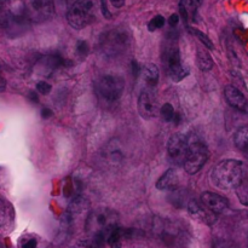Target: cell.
Segmentation results:
<instances>
[{
	"label": "cell",
	"mask_w": 248,
	"mask_h": 248,
	"mask_svg": "<svg viewBox=\"0 0 248 248\" xmlns=\"http://www.w3.org/2000/svg\"><path fill=\"white\" fill-rule=\"evenodd\" d=\"M212 183L222 190L236 189L244 179V166L239 160H223L216 165L211 173Z\"/></svg>",
	"instance_id": "obj_1"
},
{
	"label": "cell",
	"mask_w": 248,
	"mask_h": 248,
	"mask_svg": "<svg viewBox=\"0 0 248 248\" xmlns=\"http://www.w3.org/2000/svg\"><path fill=\"white\" fill-rule=\"evenodd\" d=\"M119 216L115 211L107 207H99L90 212L85 223V230L89 236L103 237L107 242L109 232L118 227Z\"/></svg>",
	"instance_id": "obj_2"
},
{
	"label": "cell",
	"mask_w": 248,
	"mask_h": 248,
	"mask_svg": "<svg viewBox=\"0 0 248 248\" xmlns=\"http://www.w3.org/2000/svg\"><path fill=\"white\" fill-rule=\"evenodd\" d=\"M97 0H77L67 14L68 23L74 29H84L96 19Z\"/></svg>",
	"instance_id": "obj_3"
},
{
	"label": "cell",
	"mask_w": 248,
	"mask_h": 248,
	"mask_svg": "<svg viewBox=\"0 0 248 248\" xmlns=\"http://www.w3.org/2000/svg\"><path fill=\"white\" fill-rule=\"evenodd\" d=\"M130 45V34L124 28H113L101 38V50L108 57H116L125 52Z\"/></svg>",
	"instance_id": "obj_4"
},
{
	"label": "cell",
	"mask_w": 248,
	"mask_h": 248,
	"mask_svg": "<svg viewBox=\"0 0 248 248\" xmlns=\"http://www.w3.org/2000/svg\"><path fill=\"white\" fill-rule=\"evenodd\" d=\"M208 160V149L196 136L189 137V150L184 161V170L189 174H195L200 171Z\"/></svg>",
	"instance_id": "obj_5"
},
{
	"label": "cell",
	"mask_w": 248,
	"mask_h": 248,
	"mask_svg": "<svg viewBox=\"0 0 248 248\" xmlns=\"http://www.w3.org/2000/svg\"><path fill=\"white\" fill-rule=\"evenodd\" d=\"M162 62H164L165 70L167 75L174 81H181L188 75V68L184 67L182 62L181 51L176 44H171L167 46L162 55Z\"/></svg>",
	"instance_id": "obj_6"
},
{
	"label": "cell",
	"mask_w": 248,
	"mask_h": 248,
	"mask_svg": "<svg viewBox=\"0 0 248 248\" xmlns=\"http://www.w3.org/2000/svg\"><path fill=\"white\" fill-rule=\"evenodd\" d=\"M23 12L33 23H43L53 16L55 4L53 0H24Z\"/></svg>",
	"instance_id": "obj_7"
},
{
	"label": "cell",
	"mask_w": 248,
	"mask_h": 248,
	"mask_svg": "<svg viewBox=\"0 0 248 248\" xmlns=\"http://www.w3.org/2000/svg\"><path fill=\"white\" fill-rule=\"evenodd\" d=\"M97 92L107 102H115L123 96L125 80L119 75H104L97 81Z\"/></svg>",
	"instance_id": "obj_8"
},
{
	"label": "cell",
	"mask_w": 248,
	"mask_h": 248,
	"mask_svg": "<svg viewBox=\"0 0 248 248\" xmlns=\"http://www.w3.org/2000/svg\"><path fill=\"white\" fill-rule=\"evenodd\" d=\"M189 150V137L182 135V133H176L172 136L167 143V153L169 157L172 162L177 165L184 164L188 155Z\"/></svg>",
	"instance_id": "obj_9"
},
{
	"label": "cell",
	"mask_w": 248,
	"mask_h": 248,
	"mask_svg": "<svg viewBox=\"0 0 248 248\" xmlns=\"http://www.w3.org/2000/svg\"><path fill=\"white\" fill-rule=\"evenodd\" d=\"M138 113L143 119H154L159 115L160 109L156 98L150 90H143L138 97Z\"/></svg>",
	"instance_id": "obj_10"
},
{
	"label": "cell",
	"mask_w": 248,
	"mask_h": 248,
	"mask_svg": "<svg viewBox=\"0 0 248 248\" xmlns=\"http://www.w3.org/2000/svg\"><path fill=\"white\" fill-rule=\"evenodd\" d=\"M200 202L216 216L225 212L228 210V206H229L227 199L223 198L219 194L211 193V191H206L201 195Z\"/></svg>",
	"instance_id": "obj_11"
},
{
	"label": "cell",
	"mask_w": 248,
	"mask_h": 248,
	"mask_svg": "<svg viewBox=\"0 0 248 248\" xmlns=\"http://www.w3.org/2000/svg\"><path fill=\"white\" fill-rule=\"evenodd\" d=\"M65 61L61 58L60 56H45L40 58L36 63V73H39L43 77H48L52 74L57 68L64 65Z\"/></svg>",
	"instance_id": "obj_12"
},
{
	"label": "cell",
	"mask_w": 248,
	"mask_h": 248,
	"mask_svg": "<svg viewBox=\"0 0 248 248\" xmlns=\"http://www.w3.org/2000/svg\"><path fill=\"white\" fill-rule=\"evenodd\" d=\"M188 211L194 218L203 223H207V224H213L217 220V216L208 211L200 201L191 200L188 205Z\"/></svg>",
	"instance_id": "obj_13"
},
{
	"label": "cell",
	"mask_w": 248,
	"mask_h": 248,
	"mask_svg": "<svg viewBox=\"0 0 248 248\" xmlns=\"http://www.w3.org/2000/svg\"><path fill=\"white\" fill-rule=\"evenodd\" d=\"M224 96L225 99H227L228 103L232 107V108L237 109L240 111H246L247 110V99L246 97L244 96L241 91L239 89H236L235 86H229L225 87L224 90Z\"/></svg>",
	"instance_id": "obj_14"
},
{
	"label": "cell",
	"mask_w": 248,
	"mask_h": 248,
	"mask_svg": "<svg viewBox=\"0 0 248 248\" xmlns=\"http://www.w3.org/2000/svg\"><path fill=\"white\" fill-rule=\"evenodd\" d=\"M140 73H142L143 82H144L145 87H147L145 90L154 89L160 79L159 68L155 64H147L144 68L140 69Z\"/></svg>",
	"instance_id": "obj_15"
},
{
	"label": "cell",
	"mask_w": 248,
	"mask_h": 248,
	"mask_svg": "<svg viewBox=\"0 0 248 248\" xmlns=\"http://www.w3.org/2000/svg\"><path fill=\"white\" fill-rule=\"evenodd\" d=\"M178 186V174L174 169H170L160 177L156 183L159 190H174Z\"/></svg>",
	"instance_id": "obj_16"
},
{
	"label": "cell",
	"mask_w": 248,
	"mask_h": 248,
	"mask_svg": "<svg viewBox=\"0 0 248 248\" xmlns=\"http://www.w3.org/2000/svg\"><path fill=\"white\" fill-rule=\"evenodd\" d=\"M234 143L237 149L248 156V125L242 126L234 136Z\"/></svg>",
	"instance_id": "obj_17"
},
{
	"label": "cell",
	"mask_w": 248,
	"mask_h": 248,
	"mask_svg": "<svg viewBox=\"0 0 248 248\" xmlns=\"http://www.w3.org/2000/svg\"><path fill=\"white\" fill-rule=\"evenodd\" d=\"M104 154H106V159L108 160L109 164L111 165L120 164V162L124 160L123 152H121L120 147H119L116 142L110 143V144L107 147V150Z\"/></svg>",
	"instance_id": "obj_18"
},
{
	"label": "cell",
	"mask_w": 248,
	"mask_h": 248,
	"mask_svg": "<svg viewBox=\"0 0 248 248\" xmlns=\"http://www.w3.org/2000/svg\"><path fill=\"white\" fill-rule=\"evenodd\" d=\"M125 236L126 230L116 227L114 228V229L109 232L108 236H107V244H108L111 248H121Z\"/></svg>",
	"instance_id": "obj_19"
},
{
	"label": "cell",
	"mask_w": 248,
	"mask_h": 248,
	"mask_svg": "<svg viewBox=\"0 0 248 248\" xmlns=\"http://www.w3.org/2000/svg\"><path fill=\"white\" fill-rule=\"evenodd\" d=\"M89 208V202L85 198L79 196V198L75 199L69 206V211H68V216L70 217V219H73L74 217H79L82 212Z\"/></svg>",
	"instance_id": "obj_20"
},
{
	"label": "cell",
	"mask_w": 248,
	"mask_h": 248,
	"mask_svg": "<svg viewBox=\"0 0 248 248\" xmlns=\"http://www.w3.org/2000/svg\"><path fill=\"white\" fill-rule=\"evenodd\" d=\"M12 17L11 5L9 0H0V28L9 26Z\"/></svg>",
	"instance_id": "obj_21"
},
{
	"label": "cell",
	"mask_w": 248,
	"mask_h": 248,
	"mask_svg": "<svg viewBox=\"0 0 248 248\" xmlns=\"http://www.w3.org/2000/svg\"><path fill=\"white\" fill-rule=\"evenodd\" d=\"M196 62H198L199 68L203 72L211 70L213 67V60L210 56V53L206 52L205 50H199L196 53Z\"/></svg>",
	"instance_id": "obj_22"
},
{
	"label": "cell",
	"mask_w": 248,
	"mask_h": 248,
	"mask_svg": "<svg viewBox=\"0 0 248 248\" xmlns=\"http://www.w3.org/2000/svg\"><path fill=\"white\" fill-rule=\"evenodd\" d=\"M106 240L99 236H89L84 240H80L75 248H103Z\"/></svg>",
	"instance_id": "obj_23"
},
{
	"label": "cell",
	"mask_w": 248,
	"mask_h": 248,
	"mask_svg": "<svg viewBox=\"0 0 248 248\" xmlns=\"http://www.w3.org/2000/svg\"><path fill=\"white\" fill-rule=\"evenodd\" d=\"M236 195L242 205L248 206V177L247 178L242 179L241 183L237 186Z\"/></svg>",
	"instance_id": "obj_24"
},
{
	"label": "cell",
	"mask_w": 248,
	"mask_h": 248,
	"mask_svg": "<svg viewBox=\"0 0 248 248\" xmlns=\"http://www.w3.org/2000/svg\"><path fill=\"white\" fill-rule=\"evenodd\" d=\"M11 220V210L2 199H0V228H4Z\"/></svg>",
	"instance_id": "obj_25"
},
{
	"label": "cell",
	"mask_w": 248,
	"mask_h": 248,
	"mask_svg": "<svg viewBox=\"0 0 248 248\" xmlns=\"http://www.w3.org/2000/svg\"><path fill=\"white\" fill-rule=\"evenodd\" d=\"M160 115H161L162 120L166 121V123H170V121H173L174 115H176V111H174V108L172 107V104L165 103L164 106L160 109Z\"/></svg>",
	"instance_id": "obj_26"
},
{
	"label": "cell",
	"mask_w": 248,
	"mask_h": 248,
	"mask_svg": "<svg viewBox=\"0 0 248 248\" xmlns=\"http://www.w3.org/2000/svg\"><path fill=\"white\" fill-rule=\"evenodd\" d=\"M189 31H190L191 34H194V35H195L196 38H198L199 40H200L201 43H202L203 45H205L207 48H211V50H213V48H215V46H213V43L211 41V39L208 38V36L206 35L205 33H202V31H198V29H194V28L189 29Z\"/></svg>",
	"instance_id": "obj_27"
},
{
	"label": "cell",
	"mask_w": 248,
	"mask_h": 248,
	"mask_svg": "<svg viewBox=\"0 0 248 248\" xmlns=\"http://www.w3.org/2000/svg\"><path fill=\"white\" fill-rule=\"evenodd\" d=\"M165 24V18L164 16H160V15H157V16H155L154 18L152 19V21L148 23V29H149L150 31H157V29L162 28Z\"/></svg>",
	"instance_id": "obj_28"
},
{
	"label": "cell",
	"mask_w": 248,
	"mask_h": 248,
	"mask_svg": "<svg viewBox=\"0 0 248 248\" xmlns=\"http://www.w3.org/2000/svg\"><path fill=\"white\" fill-rule=\"evenodd\" d=\"M89 52V45L86 41H78L77 44V53L80 57H85Z\"/></svg>",
	"instance_id": "obj_29"
},
{
	"label": "cell",
	"mask_w": 248,
	"mask_h": 248,
	"mask_svg": "<svg viewBox=\"0 0 248 248\" xmlns=\"http://www.w3.org/2000/svg\"><path fill=\"white\" fill-rule=\"evenodd\" d=\"M179 11H181V16L183 18L184 23H188V19H189V10L186 7V0H182L179 2Z\"/></svg>",
	"instance_id": "obj_30"
},
{
	"label": "cell",
	"mask_w": 248,
	"mask_h": 248,
	"mask_svg": "<svg viewBox=\"0 0 248 248\" xmlns=\"http://www.w3.org/2000/svg\"><path fill=\"white\" fill-rule=\"evenodd\" d=\"M36 90L38 92H40L41 94H47L51 91V85L46 81H40L36 84Z\"/></svg>",
	"instance_id": "obj_31"
},
{
	"label": "cell",
	"mask_w": 248,
	"mask_h": 248,
	"mask_svg": "<svg viewBox=\"0 0 248 248\" xmlns=\"http://www.w3.org/2000/svg\"><path fill=\"white\" fill-rule=\"evenodd\" d=\"M38 241L35 239H28L22 242V248H36Z\"/></svg>",
	"instance_id": "obj_32"
},
{
	"label": "cell",
	"mask_w": 248,
	"mask_h": 248,
	"mask_svg": "<svg viewBox=\"0 0 248 248\" xmlns=\"http://www.w3.org/2000/svg\"><path fill=\"white\" fill-rule=\"evenodd\" d=\"M169 23H170V26L171 27H176L177 24L179 23V16L178 15H172L171 17H170V19H169Z\"/></svg>",
	"instance_id": "obj_33"
},
{
	"label": "cell",
	"mask_w": 248,
	"mask_h": 248,
	"mask_svg": "<svg viewBox=\"0 0 248 248\" xmlns=\"http://www.w3.org/2000/svg\"><path fill=\"white\" fill-rule=\"evenodd\" d=\"M101 6H102V11H103L104 16H106L107 18H110V12H109L108 9H107L106 0H101Z\"/></svg>",
	"instance_id": "obj_34"
},
{
	"label": "cell",
	"mask_w": 248,
	"mask_h": 248,
	"mask_svg": "<svg viewBox=\"0 0 248 248\" xmlns=\"http://www.w3.org/2000/svg\"><path fill=\"white\" fill-rule=\"evenodd\" d=\"M52 114V110L48 108H43V110H41V116H43L44 119H48Z\"/></svg>",
	"instance_id": "obj_35"
},
{
	"label": "cell",
	"mask_w": 248,
	"mask_h": 248,
	"mask_svg": "<svg viewBox=\"0 0 248 248\" xmlns=\"http://www.w3.org/2000/svg\"><path fill=\"white\" fill-rule=\"evenodd\" d=\"M110 1V4L113 5L114 7H123L124 5H125V0H109Z\"/></svg>",
	"instance_id": "obj_36"
},
{
	"label": "cell",
	"mask_w": 248,
	"mask_h": 248,
	"mask_svg": "<svg viewBox=\"0 0 248 248\" xmlns=\"http://www.w3.org/2000/svg\"><path fill=\"white\" fill-rule=\"evenodd\" d=\"M5 87H6V81H5L4 78H2L1 75H0V92L4 91Z\"/></svg>",
	"instance_id": "obj_37"
},
{
	"label": "cell",
	"mask_w": 248,
	"mask_h": 248,
	"mask_svg": "<svg viewBox=\"0 0 248 248\" xmlns=\"http://www.w3.org/2000/svg\"><path fill=\"white\" fill-rule=\"evenodd\" d=\"M29 98H31V101L34 102V103H35V102H38V96H36L35 92H33V91H31V93H29Z\"/></svg>",
	"instance_id": "obj_38"
},
{
	"label": "cell",
	"mask_w": 248,
	"mask_h": 248,
	"mask_svg": "<svg viewBox=\"0 0 248 248\" xmlns=\"http://www.w3.org/2000/svg\"><path fill=\"white\" fill-rule=\"evenodd\" d=\"M194 1H196V2H201V0H194Z\"/></svg>",
	"instance_id": "obj_39"
}]
</instances>
